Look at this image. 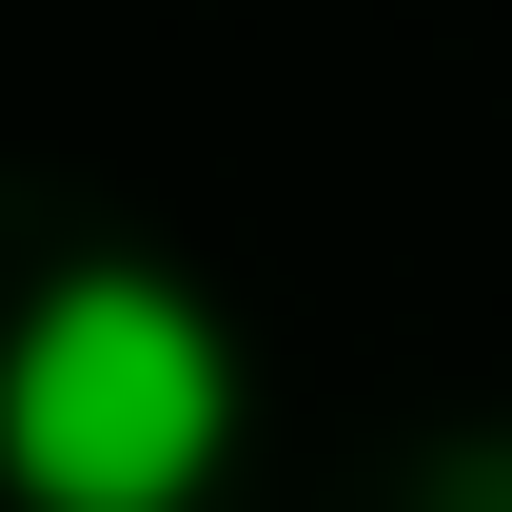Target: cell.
<instances>
[{"instance_id":"obj_1","label":"cell","mask_w":512,"mask_h":512,"mask_svg":"<svg viewBox=\"0 0 512 512\" xmlns=\"http://www.w3.org/2000/svg\"><path fill=\"white\" fill-rule=\"evenodd\" d=\"M237 453V335L158 256H79L0 335V473L20 512H197Z\"/></svg>"}]
</instances>
